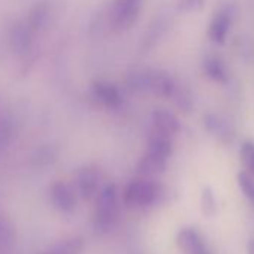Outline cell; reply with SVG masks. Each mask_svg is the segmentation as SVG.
I'll list each match as a JSON object with an SVG mask.
<instances>
[{
    "label": "cell",
    "instance_id": "6da1fadb",
    "mask_svg": "<svg viewBox=\"0 0 254 254\" xmlns=\"http://www.w3.org/2000/svg\"><path fill=\"white\" fill-rule=\"evenodd\" d=\"M129 84L136 91L148 93L163 99H174L180 106H184L183 102L189 99L186 97L180 85L174 81V78L162 70L147 69V70L133 72L129 78Z\"/></svg>",
    "mask_w": 254,
    "mask_h": 254
},
{
    "label": "cell",
    "instance_id": "7a4b0ae2",
    "mask_svg": "<svg viewBox=\"0 0 254 254\" xmlns=\"http://www.w3.org/2000/svg\"><path fill=\"white\" fill-rule=\"evenodd\" d=\"M165 189L157 180L136 178L127 184L121 193V202L126 208L135 211H145L162 202Z\"/></svg>",
    "mask_w": 254,
    "mask_h": 254
},
{
    "label": "cell",
    "instance_id": "3957f363",
    "mask_svg": "<svg viewBox=\"0 0 254 254\" xmlns=\"http://www.w3.org/2000/svg\"><path fill=\"white\" fill-rule=\"evenodd\" d=\"M120 214V196L114 184H106L96 197V206L93 212V224L97 232L106 233L118 221Z\"/></svg>",
    "mask_w": 254,
    "mask_h": 254
},
{
    "label": "cell",
    "instance_id": "277c9868",
    "mask_svg": "<svg viewBox=\"0 0 254 254\" xmlns=\"http://www.w3.org/2000/svg\"><path fill=\"white\" fill-rule=\"evenodd\" d=\"M142 0H114L109 8V21L111 26L124 32L133 27L141 15Z\"/></svg>",
    "mask_w": 254,
    "mask_h": 254
},
{
    "label": "cell",
    "instance_id": "5b68a950",
    "mask_svg": "<svg viewBox=\"0 0 254 254\" xmlns=\"http://www.w3.org/2000/svg\"><path fill=\"white\" fill-rule=\"evenodd\" d=\"M177 248L181 254H212L202 233L196 227H183L175 236Z\"/></svg>",
    "mask_w": 254,
    "mask_h": 254
},
{
    "label": "cell",
    "instance_id": "8992f818",
    "mask_svg": "<svg viewBox=\"0 0 254 254\" xmlns=\"http://www.w3.org/2000/svg\"><path fill=\"white\" fill-rule=\"evenodd\" d=\"M233 24V9L230 6L220 8L214 17L211 18L209 27H208V36L209 41L215 45H224L229 36V32Z\"/></svg>",
    "mask_w": 254,
    "mask_h": 254
},
{
    "label": "cell",
    "instance_id": "52a82bcc",
    "mask_svg": "<svg viewBox=\"0 0 254 254\" xmlns=\"http://www.w3.org/2000/svg\"><path fill=\"white\" fill-rule=\"evenodd\" d=\"M91 97L97 105L105 109L117 111L123 105V93L121 90L108 81H97L91 87Z\"/></svg>",
    "mask_w": 254,
    "mask_h": 254
},
{
    "label": "cell",
    "instance_id": "ba28073f",
    "mask_svg": "<svg viewBox=\"0 0 254 254\" xmlns=\"http://www.w3.org/2000/svg\"><path fill=\"white\" fill-rule=\"evenodd\" d=\"M100 181H102V177H100V172L97 168H93V166H88V168H84L78 172L76 175V191L78 194L82 197V199H96L97 194L100 193V190L103 187H100Z\"/></svg>",
    "mask_w": 254,
    "mask_h": 254
},
{
    "label": "cell",
    "instance_id": "9c48e42d",
    "mask_svg": "<svg viewBox=\"0 0 254 254\" xmlns=\"http://www.w3.org/2000/svg\"><path fill=\"white\" fill-rule=\"evenodd\" d=\"M150 130H154L157 133H162V135H166V136L175 139L181 130V123L174 112H171L169 109H165V108H159L151 115V129Z\"/></svg>",
    "mask_w": 254,
    "mask_h": 254
},
{
    "label": "cell",
    "instance_id": "30bf717a",
    "mask_svg": "<svg viewBox=\"0 0 254 254\" xmlns=\"http://www.w3.org/2000/svg\"><path fill=\"white\" fill-rule=\"evenodd\" d=\"M76 196L78 193L70 184L57 183L53 187V200L62 211H73L76 206Z\"/></svg>",
    "mask_w": 254,
    "mask_h": 254
},
{
    "label": "cell",
    "instance_id": "8fae6325",
    "mask_svg": "<svg viewBox=\"0 0 254 254\" xmlns=\"http://www.w3.org/2000/svg\"><path fill=\"white\" fill-rule=\"evenodd\" d=\"M203 73L206 78H209L215 84H227L229 82V73L226 69V64L215 56L206 57L203 62Z\"/></svg>",
    "mask_w": 254,
    "mask_h": 254
},
{
    "label": "cell",
    "instance_id": "7c38bea8",
    "mask_svg": "<svg viewBox=\"0 0 254 254\" xmlns=\"http://www.w3.org/2000/svg\"><path fill=\"white\" fill-rule=\"evenodd\" d=\"M84 248V242L81 238H72L67 241H63L53 247L47 254H81Z\"/></svg>",
    "mask_w": 254,
    "mask_h": 254
},
{
    "label": "cell",
    "instance_id": "4fadbf2b",
    "mask_svg": "<svg viewBox=\"0 0 254 254\" xmlns=\"http://www.w3.org/2000/svg\"><path fill=\"white\" fill-rule=\"evenodd\" d=\"M239 156H241V163L244 166V171L254 175V142L251 141L242 142L239 148Z\"/></svg>",
    "mask_w": 254,
    "mask_h": 254
},
{
    "label": "cell",
    "instance_id": "5bb4252c",
    "mask_svg": "<svg viewBox=\"0 0 254 254\" xmlns=\"http://www.w3.org/2000/svg\"><path fill=\"white\" fill-rule=\"evenodd\" d=\"M238 186L242 190L244 196L248 197L251 203H254V175L241 171L238 174Z\"/></svg>",
    "mask_w": 254,
    "mask_h": 254
},
{
    "label": "cell",
    "instance_id": "9a60e30c",
    "mask_svg": "<svg viewBox=\"0 0 254 254\" xmlns=\"http://www.w3.org/2000/svg\"><path fill=\"white\" fill-rule=\"evenodd\" d=\"M200 203H202V211H203V214L206 217H214L215 215V212H217V199H215L214 193L211 191V189H203Z\"/></svg>",
    "mask_w": 254,
    "mask_h": 254
},
{
    "label": "cell",
    "instance_id": "2e32d148",
    "mask_svg": "<svg viewBox=\"0 0 254 254\" xmlns=\"http://www.w3.org/2000/svg\"><path fill=\"white\" fill-rule=\"evenodd\" d=\"M205 5V0H178V11L191 14V12H200Z\"/></svg>",
    "mask_w": 254,
    "mask_h": 254
},
{
    "label": "cell",
    "instance_id": "e0dca14e",
    "mask_svg": "<svg viewBox=\"0 0 254 254\" xmlns=\"http://www.w3.org/2000/svg\"><path fill=\"white\" fill-rule=\"evenodd\" d=\"M247 251H248V254H254V239H250V241H248Z\"/></svg>",
    "mask_w": 254,
    "mask_h": 254
}]
</instances>
